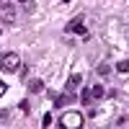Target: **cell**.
I'll return each instance as SVG.
<instances>
[{
	"label": "cell",
	"mask_w": 129,
	"mask_h": 129,
	"mask_svg": "<svg viewBox=\"0 0 129 129\" xmlns=\"http://www.w3.org/2000/svg\"><path fill=\"white\" fill-rule=\"evenodd\" d=\"M28 90H31V93L44 90V83H41V80H31V83H28Z\"/></svg>",
	"instance_id": "obj_7"
},
{
	"label": "cell",
	"mask_w": 129,
	"mask_h": 129,
	"mask_svg": "<svg viewBox=\"0 0 129 129\" xmlns=\"http://www.w3.org/2000/svg\"><path fill=\"white\" fill-rule=\"evenodd\" d=\"M52 101H54V106H64L67 101H75L70 93H64V95H57V93H52Z\"/></svg>",
	"instance_id": "obj_6"
},
{
	"label": "cell",
	"mask_w": 129,
	"mask_h": 129,
	"mask_svg": "<svg viewBox=\"0 0 129 129\" xmlns=\"http://www.w3.org/2000/svg\"><path fill=\"white\" fill-rule=\"evenodd\" d=\"M80 85H83V78H80V75H70V78H67V93L72 95Z\"/></svg>",
	"instance_id": "obj_5"
},
{
	"label": "cell",
	"mask_w": 129,
	"mask_h": 129,
	"mask_svg": "<svg viewBox=\"0 0 129 129\" xmlns=\"http://www.w3.org/2000/svg\"><path fill=\"white\" fill-rule=\"evenodd\" d=\"M41 124H44V126H52V114H44V119H41Z\"/></svg>",
	"instance_id": "obj_12"
},
{
	"label": "cell",
	"mask_w": 129,
	"mask_h": 129,
	"mask_svg": "<svg viewBox=\"0 0 129 129\" xmlns=\"http://www.w3.org/2000/svg\"><path fill=\"white\" fill-rule=\"evenodd\" d=\"M109 72H111V67H109L106 62H101V64H98V75H109Z\"/></svg>",
	"instance_id": "obj_10"
},
{
	"label": "cell",
	"mask_w": 129,
	"mask_h": 129,
	"mask_svg": "<svg viewBox=\"0 0 129 129\" xmlns=\"http://www.w3.org/2000/svg\"><path fill=\"white\" fill-rule=\"evenodd\" d=\"M18 3H26V0H18Z\"/></svg>",
	"instance_id": "obj_14"
},
{
	"label": "cell",
	"mask_w": 129,
	"mask_h": 129,
	"mask_svg": "<svg viewBox=\"0 0 129 129\" xmlns=\"http://www.w3.org/2000/svg\"><path fill=\"white\" fill-rule=\"evenodd\" d=\"M67 31H70V34H80V36H88V31L83 28V18H75V21H70V23H67Z\"/></svg>",
	"instance_id": "obj_3"
},
{
	"label": "cell",
	"mask_w": 129,
	"mask_h": 129,
	"mask_svg": "<svg viewBox=\"0 0 129 129\" xmlns=\"http://www.w3.org/2000/svg\"><path fill=\"white\" fill-rule=\"evenodd\" d=\"M3 93H5V83L0 80V95H3Z\"/></svg>",
	"instance_id": "obj_13"
},
{
	"label": "cell",
	"mask_w": 129,
	"mask_h": 129,
	"mask_svg": "<svg viewBox=\"0 0 129 129\" xmlns=\"http://www.w3.org/2000/svg\"><path fill=\"white\" fill-rule=\"evenodd\" d=\"M80 101H83L85 106H88V103L93 101V95H90V88H83V90H80Z\"/></svg>",
	"instance_id": "obj_9"
},
{
	"label": "cell",
	"mask_w": 129,
	"mask_h": 129,
	"mask_svg": "<svg viewBox=\"0 0 129 129\" xmlns=\"http://www.w3.org/2000/svg\"><path fill=\"white\" fill-rule=\"evenodd\" d=\"M80 124H83V116L75 114V111L64 114L62 119H59V126H62V129H75V126H80Z\"/></svg>",
	"instance_id": "obj_2"
},
{
	"label": "cell",
	"mask_w": 129,
	"mask_h": 129,
	"mask_svg": "<svg viewBox=\"0 0 129 129\" xmlns=\"http://www.w3.org/2000/svg\"><path fill=\"white\" fill-rule=\"evenodd\" d=\"M116 70H119V72H126V70H129V62H126V59H121L119 64H116Z\"/></svg>",
	"instance_id": "obj_11"
},
{
	"label": "cell",
	"mask_w": 129,
	"mask_h": 129,
	"mask_svg": "<svg viewBox=\"0 0 129 129\" xmlns=\"http://www.w3.org/2000/svg\"><path fill=\"white\" fill-rule=\"evenodd\" d=\"M90 95H93V101H95V98H103V85L95 83L93 88H90Z\"/></svg>",
	"instance_id": "obj_8"
},
{
	"label": "cell",
	"mask_w": 129,
	"mask_h": 129,
	"mask_svg": "<svg viewBox=\"0 0 129 129\" xmlns=\"http://www.w3.org/2000/svg\"><path fill=\"white\" fill-rule=\"evenodd\" d=\"M18 67H21V57L16 52H3L0 54V70L3 72H16Z\"/></svg>",
	"instance_id": "obj_1"
},
{
	"label": "cell",
	"mask_w": 129,
	"mask_h": 129,
	"mask_svg": "<svg viewBox=\"0 0 129 129\" xmlns=\"http://www.w3.org/2000/svg\"><path fill=\"white\" fill-rule=\"evenodd\" d=\"M0 18H3V21H16V5L5 3L3 8H0Z\"/></svg>",
	"instance_id": "obj_4"
}]
</instances>
